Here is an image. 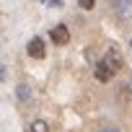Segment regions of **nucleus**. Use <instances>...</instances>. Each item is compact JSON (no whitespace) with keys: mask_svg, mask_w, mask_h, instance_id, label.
<instances>
[{"mask_svg":"<svg viewBox=\"0 0 132 132\" xmlns=\"http://www.w3.org/2000/svg\"><path fill=\"white\" fill-rule=\"evenodd\" d=\"M111 8L119 18H132V0H111Z\"/></svg>","mask_w":132,"mask_h":132,"instance_id":"obj_1","label":"nucleus"},{"mask_svg":"<svg viewBox=\"0 0 132 132\" xmlns=\"http://www.w3.org/2000/svg\"><path fill=\"white\" fill-rule=\"evenodd\" d=\"M26 52H29L34 60H42V57H44V42H42L39 36H34V39L26 44Z\"/></svg>","mask_w":132,"mask_h":132,"instance_id":"obj_3","label":"nucleus"},{"mask_svg":"<svg viewBox=\"0 0 132 132\" xmlns=\"http://www.w3.org/2000/svg\"><path fill=\"white\" fill-rule=\"evenodd\" d=\"M49 39L54 42V44H68L70 42V31H68V26H54L52 31H49Z\"/></svg>","mask_w":132,"mask_h":132,"instance_id":"obj_2","label":"nucleus"},{"mask_svg":"<svg viewBox=\"0 0 132 132\" xmlns=\"http://www.w3.org/2000/svg\"><path fill=\"white\" fill-rule=\"evenodd\" d=\"M96 5V0H80V8H86V11H91Z\"/></svg>","mask_w":132,"mask_h":132,"instance_id":"obj_8","label":"nucleus"},{"mask_svg":"<svg viewBox=\"0 0 132 132\" xmlns=\"http://www.w3.org/2000/svg\"><path fill=\"white\" fill-rule=\"evenodd\" d=\"M16 96H18V101H21V104H29V98H31L29 86H18V88H16Z\"/></svg>","mask_w":132,"mask_h":132,"instance_id":"obj_6","label":"nucleus"},{"mask_svg":"<svg viewBox=\"0 0 132 132\" xmlns=\"http://www.w3.org/2000/svg\"><path fill=\"white\" fill-rule=\"evenodd\" d=\"M93 75H96V80H98V83H109V80L114 78V73L106 68V62H96V68H93Z\"/></svg>","mask_w":132,"mask_h":132,"instance_id":"obj_5","label":"nucleus"},{"mask_svg":"<svg viewBox=\"0 0 132 132\" xmlns=\"http://www.w3.org/2000/svg\"><path fill=\"white\" fill-rule=\"evenodd\" d=\"M104 62H106V68H109L111 73H114V70H119V68H122V57H119V49H117V47H111V49L106 52V60H104Z\"/></svg>","mask_w":132,"mask_h":132,"instance_id":"obj_4","label":"nucleus"},{"mask_svg":"<svg viewBox=\"0 0 132 132\" xmlns=\"http://www.w3.org/2000/svg\"><path fill=\"white\" fill-rule=\"evenodd\" d=\"M129 47H132V39H129Z\"/></svg>","mask_w":132,"mask_h":132,"instance_id":"obj_11","label":"nucleus"},{"mask_svg":"<svg viewBox=\"0 0 132 132\" xmlns=\"http://www.w3.org/2000/svg\"><path fill=\"white\" fill-rule=\"evenodd\" d=\"M29 132H49V124H47L44 119H34L31 127H29Z\"/></svg>","mask_w":132,"mask_h":132,"instance_id":"obj_7","label":"nucleus"},{"mask_svg":"<svg viewBox=\"0 0 132 132\" xmlns=\"http://www.w3.org/2000/svg\"><path fill=\"white\" fill-rule=\"evenodd\" d=\"M101 132H119V129H101Z\"/></svg>","mask_w":132,"mask_h":132,"instance_id":"obj_9","label":"nucleus"},{"mask_svg":"<svg viewBox=\"0 0 132 132\" xmlns=\"http://www.w3.org/2000/svg\"><path fill=\"white\" fill-rule=\"evenodd\" d=\"M44 3H49V0H44Z\"/></svg>","mask_w":132,"mask_h":132,"instance_id":"obj_12","label":"nucleus"},{"mask_svg":"<svg viewBox=\"0 0 132 132\" xmlns=\"http://www.w3.org/2000/svg\"><path fill=\"white\" fill-rule=\"evenodd\" d=\"M129 93H132V80H129Z\"/></svg>","mask_w":132,"mask_h":132,"instance_id":"obj_10","label":"nucleus"}]
</instances>
